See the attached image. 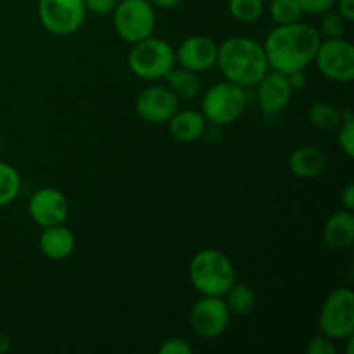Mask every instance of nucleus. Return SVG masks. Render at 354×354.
<instances>
[{"instance_id": "obj_1", "label": "nucleus", "mask_w": 354, "mask_h": 354, "mask_svg": "<svg viewBox=\"0 0 354 354\" xmlns=\"http://www.w3.org/2000/svg\"><path fill=\"white\" fill-rule=\"evenodd\" d=\"M322 37L313 24L290 23L277 24L266 37L265 48L266 61L273 71L289 73L306 69L315 61Z\"/></svg>"}, {"instance_id": "obj_2", "label": "nucleus", "mask_w": 354, "mask_h": 354, "mask_svg": "<svg viewBox=\"0 0 354 354\" xmlns=\"http://www.w3.org/2000/svg\"><path fill=\"white\" fill-rule=\"evenodd\" d=\"M216 66L227 82L242 88H254L270 71L265 48L249 37H230L218 45Z\"/></svg>"}, {"instance_id": "obj_3", "label": "nucleus", "mask_w": 354, "mask_h": 354, "mask_svg": "<svg viewBox=\"0 0 354 354\" xmlns=\"http://www.w3.org/2000/svg\"><path fill=\"white\" fill-rule=\"evenodd\" d=\"M189 277L201 296L218 297H223L237 280L232 259L225 252L211 248L194 254L189 265Z\"/></svg>"}, {"instance_id": "obj_4", "label": "nucleus", "mask_w": 354, "mask_h": 354, "mask_svg": "<svg viewBox=\"0 0 354 354\" xmlns=\"http://www.w3.org/2000/svg\"><path fill=\"white\" fill-rule=\"evenodd\" d=\"M176 66L175 48L171 44L158 37H147L131 44L128 52V68L137 78L156 82L165 78Z\"/></svg>"}, {"instance_id": "obj_5", "label": "nucleus", "mask_w": 354, "mask_h": 354, "mask_svg": "<svg viewBox=\"0 0 354 354\" xmlns=\"http://www.w3.org/2000/svg\"><path fill=\"white\" fill-rule=\"evenodd\" d=\"M245 107H248L245 88L225 80L213 85L204 93L201 113L206 118L207 123L227 127L241 120Z\"/></svg>"}, {"instance_id": "obj_6", "label": "nucleus", "mask_w": 354, "mask_h": 354, "mask_svg": "<svg viewBox=\"0 0 354 354\" xmlns=\"http://www.w3.org/2000/svg\"><path fill=\"white\" fill-rule=\"evenodd\" d=\"M318 330L332 341H346L354 335V292L349 287L328 294L318 315Z\"/></svg>"}, {"instance_id": "obj_7", "label": "nucleus", "mask_w": 354, "mask_h": 354, "mask_svg": "<svg viewBox=\"0 0 354 354\" xmlns=\"http://www.w3.org/2000/svg\"><path fill=\"white\" fill-rule=\"evenodd\" d=\"M156 19V7L151 0H120L113 10L114 30L128 44L151 37Z\"/></svg>"}, {"instance_id": "obj_8", "label": "nucleus", "mask_w": 354, "mask_h": 354, "mask_svg": "<svg viewBox=\"0 0 354 354\" xmlns=\"http://www.w3.org/2000/svg\"><path fill=\"white\" fill-rule=\"evenodd\" d=\"M38 19L55 37H68L83 26L86 7L83 0H38Z\"/></svg>"}, {"instance_id": "obj_9", "label": "nucleus", "mask_w": 354, "mask_h": 354, "mask_svg": "<svg viewBox=\"0 0 354 354\" xmlns=\"http://www.w3.org/2000/svg\"><path fill=\"white\" fill-rule=\"evenodd\" d=\"M315 62L330 82L351 83L354 80V47L346 38H322Z\"/></svg>"}, {"instance_id": "obj_10", "label": "nucleus", "mask_w": 354, "mask_h": 354, "mask_svg": "<svg viewBox=\"0 0 354 354\" xmlns=\"http://www.w3.org/2000/svg\"><path fill=\"white\" fill-rule=\"evenodd\" d=\"M230 311L225 304L223 297L201 296L190 311L189 324L194 335L203 341L216 339L227 330L230 324Z\"/></svg>"}, {"instance_id": "obj_11", "label": "nucleus", "mask_w": 354, "mask_h": 354, "mask_svg": "<svg viewBox=\"0 0 354 354\" xmlns=\"http://www.w3.org/2000/svg\"><path fill=\"white\" fill-rule=\"evenodd\" d=\"M180 109V100L166 85L145 86L135 99V111L145 123L162 124Z\"/></svg>"}, {"instance_id": "obj_12", "label": "nucleus", "mask_w": 354, "mask_h": 354, "mask_svg": "<svg viewBox=\"0 0 354 354\" xmlns=\"http://www.w3.org/2000/svg\"><path fill=\"white\" fill-rule=\"evenodd\" d=\"M28 214L41 228L64 223L69 214V203L59 189L41 187L31 196Z\"/></svg>"}, {"instance_id": "obj_13", "label": "nucleus", "mask_w": 354, "mask_h": 354, "mask_svg": "<svg viewBox=\"0 0 354 354\" xmlns=\"http://www.w3.org/2000/svg\"><path fill=\"white\" fill-rule=\"evenodd\" d=\"M176 64L196 73H206L216 66L218 44L206 35L187 37L175 50Z\"/></svg>"}, {"instance_id": "obj_14", "label": "nucleus", "mask_w": 354, "mask_h": 354, "mask_svg": "<svg viewBox=\"0 0 354 354\" xmlns=\"http://www.w3.org/2000/svg\"><path fill=\"white\" fill-rule=\"evenodd\" d=\"M292 86L287 75L279 71H268L256 85L258 104L266 116H279L292 99Z\"/></svg>"}, {"instance_id": "obj_15", "label": "nucleus", "mask_w": 354, "mask_h": 354, "mask_svg": "<svg viewBox=\"0 0 354 354\" xmlns=\"http://www.w3.org/2000/svg\"><path fill=\"white\" fill-rule=\"evenodd\" d=\"M41 254L50 261H64L75 252L76 237L64 223L45 227L38 239Z\"/></svg>"}, {"instance_id": "obj_16", "label": "nucleus", "mask_w": 354, "mask_h": 354, "mask_svg": "<svg viewBox=\"0 0 354 354\" xmlns=\"http://www.w3.org/2000/svg\"><path fill=\"white\" fill-rule=\"evenodd\" d=\"M322 237L327 248L334 251H346L354 242V214L349 209L332 213L325 220Z\"/></svg>"}, {"instance_id": "obj_17", "label": "nucleus", "mask_w": 354, "mask_h": 354, "mask_svg": "<svg viewBox=\"0 0 354 354\" xmlns=\"http://www.w3.org/2000/svg\"><path fill=\"white\" fill-rule=\"evenodd\" d=\"M327 168V156L315 145H301L289 156V169L294 176L303 180L318 178Z\"/></svg>"}, {"instance_id": "obj_18", "label": "nucleus", "mask_w": 354, "mask_h": 354, "mask_svg": "<svg viewBox=\"0 0 354 354\" xmlns=\"http://www.w3.org/2000/svg\"><path fill=\"white\" fill-rule=\"evenodd\" d=\"M166 124H168L169 135L175 140L183 142V144H190V142H197L204 137L207 121L201 111L178 109L169 118V121Z\"/></svg>"}, {"instance_id": "obj_19", "label": "nucleus", "mask_w": 354, "mask_h": 354, "mask_svg": "<svg viewBox=\"0 0 354 354\" xmlns=\"http://www.w3.org/2000/svg\"><path fill=\"white\" fill-rule=\"evenodd\" d=\"M166 86L175 93L178 100H192L196 99L203 88V82L199 78V73L190 71V69L175 66L169 69L168 75L165 76Z\"/></svg>"}, {"instance_id": "obj_20", "label": "nucleus", "mask_w": 354, "mask_h": 354, "mask_svg": "<svg viewBox=\"0 0 354 354\" xmlns=\"http://www.w3.org/2000/svg\"><path fill=\"white\" fill-rule=\"evenodd\" d=\"M223 301L232 317H248L256 308V292L251 286L235 280L234 286L225 292Z\"/></svg>"}, {"instance_id": "obj_21", "label": "nucleus", "mask_w": 354, "mask_h": 354, "mask_svg": "<svg viewBox=\"0 0 354 354\" xmlns=\"http://www.w3.org/2000/svg\"><path fill=\"white\" fill-rule=\"evenodd\" d=\"M308 120L322 131H335L342 123L341 109L327 100H318L308 109Z\"/></svg>"}, {"instance_id": "obj_22", "label": "nucleus", "mask_w": 354, "mask_h": 354, "mask_svg": "<svg viewBox=\"0 0 354 354\" xmlns=\"http://www.w3.org/2000/svg\"><path fill=\"white\" fill-rule=\"evenodd\" d=\"M21 175L9 162L0 161V207H6L17 199L21 192Z\"/></svg>"}, {"instance_id": "obj_23", "label": "nucleus", "mask_w": 354, "mask_h": 354, "mask_svg": "<svg viewBox=\"0 0 354 354\" xmlns=\"http://www.w3.org/2000/svg\"><path fill=\"white\" fill-rule=\"evenodd\" d=\"M228 10L239 23L252 24L265 12V0H228Z\"/></svg>"}, {"instance_id": "obj_24", "label": "nucleus", "mask_w": 354, "mask_h": 354, "mask_svg": "<svg viewBox=\"0 0 354 354\" xmlns=\"http://www.w3.org/2000/svg\"><path fill=\"white\" fill-rule=\"evenodd\" d=\"M268 3L270 17H272L277 24L297 23V21H301V17H303V10H301L297 0H272V2Z\"/></svg>"}, {"instance_id": "obj_25", "label": "nucleus", "mask_w": 354, "mask_h": 354, "mask_svg": "<svg viewBox=\"0 0 354 354\" xmlns=\"http://www.w3.org/2000/svg\"><path fill=\"white\" fill-rule=\"evenodd\" d=\"M320 28H317L322 38H341L344 37L346 28H348V21L337 12V10H328V12L322 14Z\"/></svg>"}, {"instance_id": "obj_26", "label": "nucleus", "mask_w": 354, "mask_h": 354, "mask_svg": "<svg viewBox=\"0 0 354 354\" xmlns=\"http://www.w3.org/2000/svg\"><path fill=\"white\" fill-rule=\"evenodd\" d=\"M337 145L348 158L354 156V116L342 120L337 128Z\"/></svg>"}, {"instance_id": "obj_27", "label": "nucleus", "mask_w": 354, "mask_h": 354, "mask_svg": "<svg viewBox=\"0 0 354 354\" xmlns=\"http://www.w3.org/2000/svg\"><path fill=\"white\" fill-rule=\"evenodd\" d=\"M306 353L308 354H335V344L332 339H328L327 335L318 334L315 337H311L306 344Z\"/></svg>"}, {"instance_id": "obj_28", "label": "nucleus", "mask_w": 354, "mask_h": 354, "mask_svg": "<svg viewBox=\"0 0 354 354\" xmlns=\"http://www.w3.org/2000/svg\"><path fill=\"white\" fill-rule=\"evenodd\" d=\"M159 354H192V344L182 337H169L158 348Z\"/></svg>"}, {"instance_id": "obj_29", "label": "nucleus", "mask_w": 354, "mask_h": 354, "mask_svg": "<svg viewBox=\"0 0 354 354\" xmlns=\"http://www.w3.org/2000/svg\"><path fill=\"white\" fill-rule=\"evenodd\" d=\"M303 14L311 16H322L335 7V0H297Z\"/></svg>"}, {"instance_id": "obj_30", "label": "nucleus", "mask_w": 354, "mask_h": 354, "mask_svg": "<svg viewBox=\"0 0 354 354\" xmlns=\"http://www.w3.org/2000/svg\"><path fill=\"white\" fill-rule=\"evenodd\" d=\"M86 7V12L97 14V16H107L113 14L114 7L120 0H83Z\"/></svg>"}, {"instance_id": "obj_31", "label": "nucleus", "mask_w": 354, "mask_h": 354, "mask_svg": "<svg viewBox=\"0 0 354 354\" xmlns=\"http://www.w3.org/2000/svg\"><path fill=\"white\" fill-rule=\"evenodd\" d=\"M287 80H289L290 86H292V90L296 92V90H303L304 86H306L308 75L304 69H297V71L289 73V75H287Z\"/></svg>"}, {"instance_id": "obj_32", "label": "nucleus", "mask_w": 354, "mask_h": 354, "mask_svg": "<svg viewBox=\"0 0 354 354\" xmlns=\"http://www.w3.org/2000/svg\"><path fill=\"white\" fill-rule=\"evenodd\" d=\"M335 7H337V12L348 23H351L354 19V0H335Z\"/></svg>"}, {"instance_id": "obj_33", "label": "nucleus", "mask_w": 354, "mask_h": 354, "mask_svg": "<svg viewBox=\"0 0 354 354\" xmlns=\"http://www.w3.org/2000/svg\"><path fill=\"white\" fill-rule=\"evenodd\" d=\"M341 201H342V206H344V209L354 211V183L353 182H349L348 185L342 189Z\"/></svg>"}, {"instance_id": "obj_34", "label": "nucleus", "mask_w": 354, "mask_h": 354, "mask_svg": "<svg viewBox=\"0 0 354 354\" xmlns=\"http://www.w3.org/2000/svg\"><path fill=\"white\" fill-rule=\"evenodd\" d=\"M183 0H151L152 6L156 7V9H175V7H178L180 3H182Z\"/></svg>"}, {"instance_id": "obj_35", "label": "nucleus", "mask_w": 354, "mask_h": 354, "mask_svg": "<svg viewBox=\"0 0 354 354\" xmlns=\"http://www.w3.org/2000/svg\"><path fill=\"white\" fill-rule=\"evenodd\" d=\"M10 348H12L10 337L6 334V332H0V354H6Z\"/></svg>"}, {"instance_id": "obj_36", "label": "nucleus", "mask_w": 354, "mask_h": 354, "mask_svg": "<svg viewBox=\"0 0 354 354\" xmlns=\"http://www.w3.org/2000/svg\"><path fill=\"white\" fill-rule=\"evenodd\" d=\"M0 152H2V137H0Z\"/></svg>"}, {"instance_id": "obj_37", "label": "nucleus", "mask_w": 354, "mask_h": 354, "mask_svg": "<svg viewBox=\"0 0 354 354\" xmlns=\"http://www.w3.org/2000/svg\"><path fill=\"white\" fill-rule=\"evenodd\" d=\"M265 2H272V0H265Z\"/></svg>"}]
</instances>
